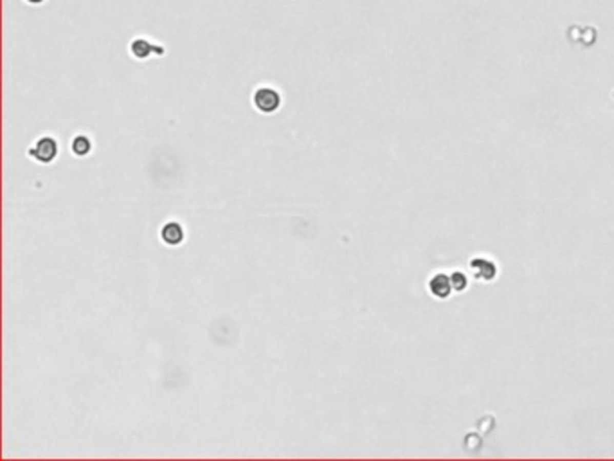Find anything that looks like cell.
Masks as SVG:
<instances>
[{
  "instance_id": "cell-5",
  "label": "cell",
  "mask_w": 614,
  "mask_h": 461,
  "mask_svg": "<svg viewBox=\"0 0 614 461\" xmlns=\"http://www.w3.org/2000/svg\"><path fill=\"white\" fill-rule=\"evenodd\" d=\"M70 148H72V151L76 153L77 157L87 155V153L90 151V141H89V137H85V135L74 137V141H72V144H70Z\"/></svg>"
},
{
  "instance_id": "cell-3",
  "label": "cell",
  "mask_w": 614,
  "mask_h": 461,
  "mask_svg": "<svg viewBox=\"0 0 614 461\" xmlns=\"http://www.w3.org/2000/svg\"><path fill=\"white\" fill-rule=\"evenodd\" d=\"M161 238L166 245H181L182 242H184V229H182V225L177 224V222H168V224L162 227Z\"/></svg>"
},
{
  "instance_id": "cell-6",
  "label": "cell",
  "mask_w": 614,
  "mask_h": 461,
  "mask_svg": "<svg viewBox=\"0 0 614 461\" xmlns=\"http://www.w3.org/2000/svg\"><path fill=\"white\" fill-rule=\"evenodd\" d=\"M29 4H40V2H44V0H27Z\"/></svg>"
},
{
  "instance_id": "cell-4",
  "label": "cell",
  "mask_w": 614,
  "mask_h": 461,
  "mask_svg": "<svg viewBox=\"0 0 614 461\" xmlns=\"http://www.w3.org/2000/svg\"><path fill=\"white\" fill-rule=\"evenodd\" d=\"M132 52L135 58L143 59V58H148L150 56V52H157V54H161L162 49L155 47L153 44H150L148 40H143V38H139V40H135L132 44Z\"/></svg>"
},
{
  "instance_id": "cell-1",
  "label": "cell",
  "mask_w": 614,
  "mask_h": 461,
  "mask_svg": "<svg viewBox=\"0 0 614 461\" xmlns=\"http://www.w3.org/2000/svg\"><path fill=\"white\" fill-rule=\"evenodd\" d=\"M254 107L258 108L263 114H272L280 108L281 105V96L278 90L270 89V87H261L254 92Z\"/></svg>"
},
{
  "instance_id": "cell-2",
  "label": "cell",
  "mask_w": 614,
  "mask_h": 461,
  "mask_svg": "<svg viewBox=\"0 0 614 461\" xmlns=\"http://www.w3.org/2000/svg\"><path fill=\"white\" fill-rule=\"evenodd\" d=\"M29 155L33 157L34 161H38V163H44V164L52 163V161L56 159V155H58V143H56L52 137H42V139H38L36 144L29 150Z\"/></svg>"
}]
</instances>
